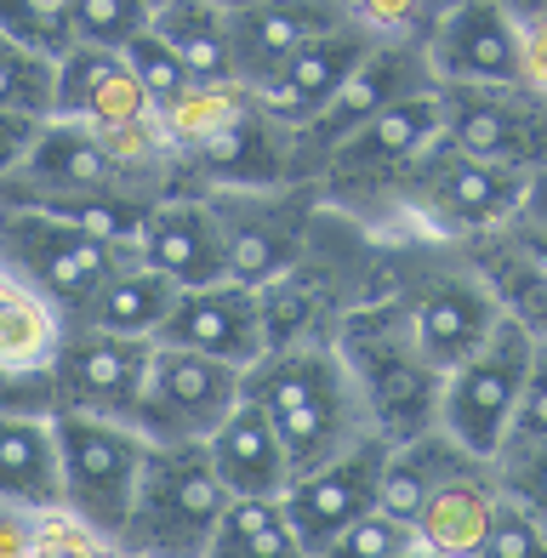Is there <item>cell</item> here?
<instances>
[{"label": "cell", "instance_id": "cell-17", "mask_svg": "<svg viewBox=\"0 0 547 558\" xmlns=\"http://www.w3.org/2000/svg\"><path fill=\"white\" fill-rule=\"evenodd\" d=\"M388 434H360L348 450L326 456L303 473H291L285 485V507L296 524V542H303V558H319L360 513L382 501V473H388Z\"/></svg>", "mask_w": 547, "mask_h": 558}, {"label": "cell", "instance_id": "cell-11", "mask_svg": "<svg viewBox=\"0 0 547 558\" xmlns=\"http://www.w3.org/2000/svg\"><path fill=\"white\" fill-rule=\"evenodd\" d=\"M58 450H63V507H74L86 524H97L120 553V530H126L137 473L148 456L143 427L120 422V416L63 411L58 416Z\"/></svg>", "mask_w": 547, "mask_h": 558}, {"label": "cell", "instance_id": "cell-47", "mask_svg": "<svg viewBox=\"0 0 547 558\" xmlns=\"http://www.w3.org/2000/svg\"><path fill=\"white\" fill-rule=\"evenodd\" d=\"M148 7H166V0H148Z\"/></svg>", "mask_w": 547, "mask_h": 558}, {"label": "cell", "instance_id": "cell-25", "mask_svg": "<svg viewBox=\"0 0 547 558\" xmlns=\"http://www.w3.org/2000/svg\"><path fill=\"white\" fill-rule=\"evenodd\" d=\"M206 450H211L229 496H285V485H291V456L252 393H240V404L217 422Z\"/></svg>", "mask_w": 547, "mask_h": 558}, {"label": "cell", "instance_id": "cell-38", "mask_svg": "<svg viewBox=\"0 0 547 558\" xmlns=\"http://www.w3.org/2000/svg\"><path fill=\"white\" fill-rule=\"evenodd\" d=\"M479 558H547V530L542 519L502 485V501H496V519H490V536Z\"/></svg>", "mask_w": 547, "mask_h": 558}, {"label": "cell", "instance_id": "cell-16", "mask_svg": "<svg viewBox=\"0 0 547 558\" xmlns=\"http://www.w3.org/2000/svg\"><path fill=\"white\" fill-rule=\"evenodd\" d=\"M434 86L439 81H434L428 52H422V46L370 40V52L354 63V74L342 81V92L303 125V132H291L296 137V177L314 183L319 166H326V155L348 132H354V125H365L370 114H382L393 104H405V97H416V92H434Z\"/></svg>", "mask_w": 547, "mask_h": 558}, {"label": "cell", "instance_id": "cell-18", "mask_svg": "<svg viewBox=\"0 0 547 558\" xmlns=\"http://www.w3.org/2000/svg\"><path fill=\"white\" fill-rule=\"evenodd\" d=\"M155 342L206 353V360L252 371L268 353V319H263V291L245 279H211V286L178 291L171 314L160 325Z\"/></svg>", "mask_w": 547, "mask_h": 558}, {"label": "cell", "instance_id": "cell-6", "mask_svg": "<svg viewBox=\"0 0 547 558\" xmlns=\"http://www.w3.org/2000/svg\"><path fill=\"white\" fill-rule=\"evenodd\" d=\"M531 183H536V171H513L502 160L467 155L451 137H434L428 155L411 166V177L393 194L382 234H428V240L462 245L474 234H490V228L513 222Z\"/></svg>", "mask_w": 547, "mask_h": 558}, {"label": "cell", "instance_id": "cell-33", "mask_svg": "<svg viewBox=\"0 0 547 558\" xmlns=\"http://www.w3.org/2000/svg\"><path fill=\"white\" fill-rule=\"evenodd\" d=\"M58 97V58L0 35V109L7 114H52Z\"/></svg>", "mask_w": 547, "mask_h": 558}, {"label": "cell", "instance_id": "cell-34", "mask_svg": "<svg viewBox=\"0 0 547 558\" xmlns=\"http://www.w3.org/2000/svg\"><path fill=\"white\" fill-rule=\"evenodd\" d=\"M120 52L132 58V69H137V81H143V92H148V104H155V114H166L171 104H183V97L200 86V81H194V69L178 58V46L155 29V17H148V29L132 35Z\"/></svg>", "mask_w": 547, "mask_h": 558}, {"label": "cell", "instance_id": "cell-23", "mask_svg": "<svg viewBox=\"0 0 547 558\" xmlns=\"http://www.w3.org/2000/svg\"><path fill=\"white\" fill-rule=\"evenodd\" d=\"M496 501H502V473L496 462H467L416 507V536L428 558H479Z\"/></svg>", "mask_w": 547, "mask_h": 558}, {"label": "cell", "instance_id": "cell-21", "mask_svg": "<svg viewBox=\"0 0 547 558\" xmlns=\"http://www.w3.org/2000/svg\"><path fill=\"white\" fill-rule=\"evenodd\" d=\"M52 114L97 125V132H132V125H155V104L137 81L132 58L120 46H97V40H74L58 58V97Z\"/></svg>", "mask_w": 547, "mask_h": 558}, {"label": "cell", "instance_id": "cell-42", "mask_svg": "<svg viewBox=\"0 0 547 558\" xmlns=\"http://www.w3.org/2000/svg\"><path fill=\"white\" fill-rule=\"evenodd\" d=\"M40 120L46 114H7V109H0V183L23 166V155H29V143L40 132Z\"/></svg>", "mask_w": 547, "mask_h": 558}, {"label": "cell", "instance_id": "cell-9", "mask_svg": "<svg viewBox=\"0 0 547 558\" xmlns=\"http://www.w3.org/2000/svg\"><path fill=\"white\" fill-rule=\"evenodd\" d=\"M137 257L132 240H109L97 228H81L52 211L0 206V263L23 286H35L63 319H74L97 296V286Z\"/></svg>", "mask_w": 547, "mask_h": 558}, {"label": "cell", "instance_id": "cell-46", "mask_svg": "<svg viewBox=\"0 0 547 558\" xmlns=\"http://www.w3.org/2000/svg\"><path fill=\"white\" fill-rule=\"evenodd\" d=\"M217 7H229V12H245V7H257V0H217Z\"/></svg>", "mask_w": 547, "mask_h": 558}, {"label": "cell", "instance_id": "cell-32", "mask_svg": "<svg viewBox=\"0 0 547 558\" xmlns=\"http://www.w3.org/2000/svg\"><path fill=\"white\" fill-rule=\"evenodd\" d=\"M337 7L370 40L422 46V52H428V35L439 29V17L451 12V0H337Z\"/></svg>", "mask_w": 547, "mask_h": 558}, {"label": "cell", "instance_id": "cell-35", "mask_svg": "<svg viewBox=\"0 0 547 558\" xmlns=\"http://www.w3.org/2000/svg\"><path fill=\"white\" fill-rule=\"evenodd\" d=\"M319 558H428V553H422L416 524H411L405 513H393V507L377 501L370 513H360L354 524H348Z\"/></svg>", "mask_w": 547, "mask_h": 558}, {"label": "cell", "instance_id": "cell-14", "mask_svg": "<svg viewBox=\"0 0 547 558\" xmlns=\"http://www.w3.org/2000/svg\"><path fill=\"white\" fill-rule=\"evenodd\" d=\"M211 199H217L222 234H229V268L234 279H245L257 291L303 257L314 222L326 211L319 189L296 183V177L291 183H263V189H217Z\"/></svg>", "mask_w": 547, "mask_h": 558}, {"label": "cell", "instance_id": "cell-43", "mask_svg": "<svg viewBox=\"0 0 547 558\" xmlns=\"http://www.w3.org/2000/svg\"><path fill=\"white\" fill-rule=\"evenodd\" d=\"M35 513L40 507L0 501V558H35Z\"/></svg>", "mask_w": 547, "mask_h": 558}, {"label": "cell", "instance_id": "cell-13", "mask_svg": "<svg viewBox=\"0 0 547 558\" xmlns=\"http://www.w3.org/2000/svg\"><path fill=\"white\" fill-rule=\"evenodd\" d=\"M240 393H245L240 365L155 342V360H148L132 422L143 427L148 445H206L217 434V422L240 404Z\"/></svg>", "mask_w": 547, "mask_h": 558}, {"label": "cell", "instance_id": "cell-2", "mask_svg": "<svg viewBox=\"0 0 547 558\" xmlns=\"http://www.w3.org/2000/svg\"><path fill=\"white\" fill-rule=\"evenodd\" d=\"M382 291V234L348 211H319L314 234L280 279L263 286L268 348L291 342H331L348 308Z\"/></svg>", "mask_w": 547, "mask_h": 558}, {"label": "cell", "instance_id": "cell-39", "mask_svg": "<svg viewBox=\"0 0 547 558\" xmlns=\"http://www.w3.org/2000/svg\"><path fill=\"white\" fill-rule=\"evenodd\" d=\"M496 473H502V485L531 507L547 530V439L536 445H519V450H502L496 456Z\"/></svg>", "mask_w": 547, "mask_h": 558}, {"label": "cell", "instance_id": "cell-7", "mask_svg": "<svg viewBox=\"0 0 547 558\" xmlns=\"http://www.w3.org/2000/svg\"><path fill=\"white\" fill-rule=\"evenodd\" d=\"M229 485L206 445H148L120 558H206Z\"/></svg>", "mask_w": 547, "mask_h": 558}, {"label": "cell", "instance_id": "cell-30", "mask_svg": "<svg viewBox=\"0 0 547 558\" xmlns=\"http://www.w3.org/2000/svg\"><path fill=\"white\" fill-rule=\"evenodd\" d=\"M58 337H63V314L0 263V365H12V371L52 365Z\"/></svg>", "mask_w": 547, "mask_h": 558}, {"label": "cell", "instance_id": "cell-20", "mask_svg": "<svg viewBox=\"0 0 547 558\" xmlns=\"http://www.w3.org/2000/svg\"><path fill=\"white\" fill-rule=\"evenodd\" d=\"M428 69L451 81H525V29L502 0H451L428 35Z\"/></svg>", "mask_w": 547, "mask_h": 558}, {"label": "cell", "instance_id": "cell-22", "mask_svg": "<svg viewBox=\"0 0 547 558\" xmlns=\"http://www.w3.org/2000/svg\"><path fill=\"white\" fill-rule=\"evenodd\" d=\"M337 23H348L337 0H257V7L234 12V74L245 86H268Z\"/></svg>", "mask_w": 547, "mask_h": 558}, {"label": "cell", "instance_id": "cell-15", "mask_svg": "<svg viewBox=\"0 0 547 558\" xmlns=\"http://www.w3.org/2000/svg\"><path fill=\"white\" fill-rule=\"evenodd\" d=\"M155 360V337H120L86 319H63V337L52 353V393H58V416L81 411V416H120L132 422L137 399H143V376Z\"/></svg>", "mask_w": 547, "mask_h": 558}, {"label": "cell", "instance_id": "cell-44", "mask_svg": "<svg viewBox=\"0 0 547 558\" xmlns=\"http://www.w3.org/2000/svg\"><path fill=\"white\" fill-rule=\"evenodd\" d=\"M519 29H525V81H536L547 92V17H531Z\"/></svg>", "mask_w": 547, "mask_h": 558}, {"label": "cell", "instance_id": "cell-41", "mask_svg": "<svg viewBox=\"0 0 547 558\" xmlns=\"http://www.w3.org/2000/svg\"><path fill=\"white\" fill-rule=\"evenodd\" d=\"M508 228H513V234L547 263V171H536V183H531V194H525V206L513 211Z\"/></svg>", "mask_w": 547, "mask_h": 558}, {"label": "cell", "instance_id": "cell-1", "mask_svg": "<svg viewBox=\"0 0 547 558\" xmlns=\"http://www.w3.org/2000/svg\"><path fill=\"white\" fill-rule=\"evenodd\" d=\"M160 132L183 171V189L217 194V189H263V183H291L296 177L291 125L245 81L194 86L183 104H171L160 114Z\"/></svg>", "mask_w": 547, "mask_h": 558}, {"label": "cell", "instance_id": "cell-28", "mask_svg": "<svg viewBox=\"0 0 547 558\" xmlns=\"http://www.w3.org/2000/svg\"><path fill=\"white\" fill-rule=\"evenodd\" d=\"M178 279H166L160 268H148L143 257H132L126 268H114L97 296L86 302L74 319L86 325H104V331H120V337H160V325L171 314V302H178Z\"/></svg>", "mask_w": 547, "mask_h": 558}, {"label": "cell", "instance_id": "cell-4", "mask_svg": "<svg viewBox=\"0 0 547 558\" xmlns=\"http://www.w3.org/2000/svg\"><path fill=\"white\" fill-rule=\"evenodd\" d=\"M331 342L342 353L348 376H354V388H360L377 434L411 439V434L439 427L445 371L428 360V348L416 342L411 319L400 308V296H393L388 286L370 291L360 308H348Z\"/></svg>", "mask_w": 547, "mask_h": 558}, {"label": "cell", "instance_id": "cell-19", "mask_svg": "<svg viewBox=\"0 0 547 558\" xmlns=\"http://www.w3.org/2000/svg\"><path fill=\"white\" fill-rule=\"evenodd\" d=\"M137 257L160 268L178 286H211V279H234L229 268V234H222L217 199L206 189H171L148 206L137 228Z\"/></svg>", "mask_w": 547, "mask_h": 558}, {"label": "cell", "instance_id": "cell-10", "mask_svg": "<svg viewBox=\"0 0 547 558\" xmlns=\"http://www.w3.org/2000/svg\"><path fill=\"white\" fill-rule=\"evenodd\" d=\"M531 353L536 337L525 331L519 319L502 314V325L445 371V388H439V427L451 434L462 450L496 462L508 445V427L519 411V388H525V371H531Z\"/></svg>", "mask_w": 547, "mask_h": 558}, {"label": "cell", "instance_id": "cell-31", "mask_svg": "<svg viewBox=\"0 0 547 558\" xmlns=\"http://www.w3.org/2000/svg\"><path fill=\"white\" fill-rule=\"evenodd\" d=\"M206 558H303L285 496H229Z\"/></svg>", "mask_w": 547, "mask_h": 558}, {"label": "cell", "instance_id": "cell-40", "mask_svg": "<svg viewBox=\"0 0 547 558\" xmlns=\"http://www.w3.org/2000/svg\"><path fill=\"white\" fill-rule=\"evenodd\" d=\"M536 439H547V337H536V353H531V371H525V388H519V411H513L502 450L536 445Z\"/></svg>", "mask_w": 547, "mask_h": 558}, {"label": "cell", "instance_id": "cell-27", "mask_svg": "<svg viewBox=\"0 0 547 558\" xmlns=\"http://www.w3.org/2000/svg\"><path fill=\"white\" fill-rule=\"evenodd\" d=\"M462 257L479 268L485 291L496 296V308L519 319L531 337H547V263L513 234V228H490V234L462 240Z\"/></svg>", "mask_w": 547, "mask_h": 558}, {"label": "cell", "instance_id": "cell-3", "mask_svg": "<svg viewBox=\"0 0 547 558\" xmlns=\"http://www.w3.org/2000/svg\"><path fill=\"white\" fill-rule=\"evenodd\" d=\"M245 393L268 411L274 434H280V445L291 456V473L326 462V456L348 450L360 434H370V411L342 365L337 342L268 348L245 371Z\"/></svg>", "mask_w": 547, "mask_h": 558}, {"label": "cell", "instance_id": "cell-8", "mask_svg": "<svg viewBox=\"0 0 547 558\" xmlns=\"http://www.w3.org/2000/svg\"><path fill=\"white\" fill-rule=\"evenodd\" d=\"M439 137V86L434 92H416L405 104H393L382 114H370L365 125H354L331 155L319 166L314 189L331 211L360 217L365 228H377L393 211V194L411 177V166L428 155V143Z\"/></svg>", "mask_w": 547, "mask_h": 558}, {"label": "cell", "instance_id": "cell-24", "mask_svg": "<svg viewBox=\"0 0 547 558\" xmlns=\"http://www.w3.org/2000/svg\"><path fill=\"white\" fill-rule=\"evenodd\" d=\"M365 52H370V35L354 29V23H337V29H326V35L308 46V52H296V58L274 74L268 86H257V92H263V104L291 125V132H303V125L342 92V81L354 74V63H360Z\"/></svg>", "mask_w": 547, "mask_h": 558}, {"label": "cell", "instance_id": "cell-12", "mask_svg": "<svg viewBox=\"0 0 547 558\" xmlns=\"http://www.w3.org/2000/svg\"><path fill=\"white\" fill-rule=\"evenodd\" d=\"M439 137L513 171H547V92L536 81L439 86Z\"/></svg>", "mask_w": 547, "mask_h": 558}, {"label": "cell", "instance_id": "cell-37", "mask_svg": "<svg viewBox=\"0 0 547 558\" xmlns=\"http://www.w3.org/2000/svg\"><path fill=\"white\" fill-rule=\"evenodd\" d=\"M69 17H74V35L97 40V46H126L132 35L148 29L155 7L148 0H63Z\"/></svg>", "mask_w": 547, "mask_h": 558}, {"label": "cell", "instance_id": "cell-29", "mask_svg": "<svg viewBox=\"0 0 547 558\" xmlns=\"http://www.w3.org/2000/svg\"><path fill=\"white\" fill-rule=\"evenodd\" d=\"M155 29L178 46V58L194 69L200 86L240 81L234 74V12L217 0H166L155 7Z\"/></svg>", "mask_w": 547, "mask_h": 558}, {"label": "cell", "instance_id": "cell-45", "mask_svg": "<svg viewBox=\"0 0 547 558\" xmlns=\"http://www.w3.org/2000/svg\"><path fill=\"white\" fill-rule=\"evenodd\" d=\"M502 7L519 17V23H531V17H547V0H502Z\"/></svg>", "mask_w": 547, "mask_h": 558}, {"label": "cell", "instance_id": "cell-36", "mask_svg": "<svg viewBox=\"0 0 547 558\" xmlns=\"http://www.w3.org/2000/svg\"><path fill=\"white\" fill-rule=\"evenodd\" d=\"M0 35L35 46V52H46V58H63L69 46L81 40L63 0H0Z\"/></svg>", "mask_w": 547, "mask_h": 558}, {"label": "cell", "instance_id": "cell-26", "mask_svg": "<svg viewBox=\"0 0 547 558\" xmlns=\"http://www.w3.org/2000/svg\"><path fill=\"white\" fill-rule=\"evenodd\" d=\"M0 501H12V507H58L63 501L58 416L0 411Z\"/></svg>", "mask_w": 547, "mask_h": 558}, {"label": "cell", "instance_id": "cell-5", "mask_svg": "<svg viewBox=\"0 0 547 558\" xmlns=\"http://www.w3.org/2000/svg\"><path fill=\"white\" fill-rule=\"evenodd\" d=\"M382 286L400 296L416 342L428 348L439 371L467 360L496 325L502 308L485 291L479 268L462 257V245L428 234H382Z\"/></svg>", "mask_w": 547, "mask_h": 558}]
</instances>
